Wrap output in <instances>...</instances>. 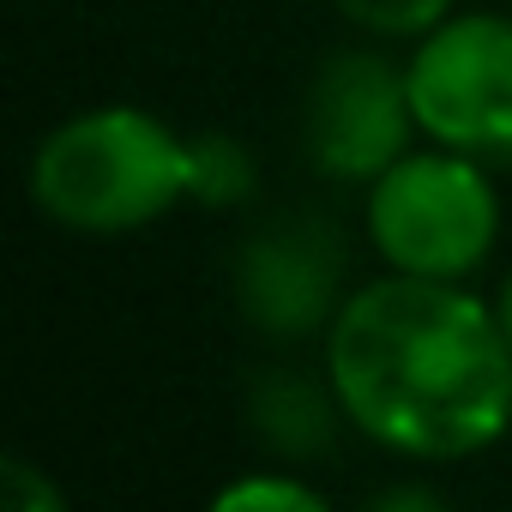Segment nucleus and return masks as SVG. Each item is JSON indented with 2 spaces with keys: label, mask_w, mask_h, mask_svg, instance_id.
Wrapping results in <instances>:
<instances>
[{
  "label": "nucleus",
  "mask_w": 512,
  "mask_h": 512,
  "mask_svg": "<svg viewBox=\"0 0 512 512\" xmlns=\"http://www.w3.org/2000/svg\"><path fill=\"white\" fill-rule=\"evenodd\" d=\"M338 410L398 458H470L512 428V338L500 308L452 278L386 272L326 320Z\"/></svg>",
  "instance_id": "obj_1"
},
{
  "label": "nucleus",
  "mask_w": 512,
  "mask_h": 512,
  "mask_svg": "<svg viewBox=\"0 0 512 512\" xmlns=\"http://www.w3.org/2000/svg\"><path fill=\"white\" fill-rule=\"evenodd\" d=\"M31 199L73 235H133L193 199V145L133 103L79 109L43 133Z\"/></svg>",
  "instance_id": "obj_2"
},
{
  "label": "nucleus",
  "mask_w": 512,
  "mask_h": 512,
  "mask_svg": "<svg viewBox=\"0 0 512 512\" xmlns=\"http://www.w3.org/2000/svg\"><path fill=\"white\" fill-rule=\"evenodd\" d=\"M500 235V193L488 163L464 151H404L386 175L368 181V241L380 260L410 278L464 284Z\"/></svg>",
  "instance_id": "obj_3"
},
{
  "label": "nucleus",
  "mask_w": 512,
  "mask_h": 512,
  "mask_svg": "<svg viewBox=\"0 0 512 512\" xmlns=\"http://www.w3.org/2000/svg\"><path fill=\"white\" fill-rule=\"evenodd\" d=\"M404 79L416 127L434 145L464 151L488 169H512V19L446 13L416 43Z\"/></svg>",
  "instance_id": "obj_4"
},
{
  "label": "nucleus",
  "mask_w": 512,
  "mask_h": 512,
  "mask_svg": "<svg viewBox=\"0 0 512 512\" xmlns=\"http://www.w3.org/2000/svg\"><path fill=\"white\" fill-rule=\"evenodd\" d=\"M416 109H410V79L386 67L380 55L344 49L320 67L308 91V157L332 181H374L386 175L404 145H410Z\"/></svg>",
  "instance_id": "obj_5"
},
{
  "label": "nucleus",
  "mask_w": 512,
  "mask_h": 512,
  "mask_svg": "<svg viewBox=\"0 0 512 512\" xmlns=\"http://www.w3.org/2000/svg\"><path fill=\"white\" fill-rule=\"evenodd\" d=\"M332 272H338V253L314 229L260 235L241 253V302H247L253 326H266L278 338H302L338 314L332 308Z\"/></svg>",
  "instance_id": "obj_6"
},
{
  "label": "nucleus",
  "mask_w": 512,
  "mask_h": 512,
  "mask_svg": "<svg viewBox=\"0 0 512 512\" xmlns=\"http://www.w3.org/2000/svg\"><path fill=\"white\" fill-rule=\"evenodd\" d=\"M247 193H253V157H247L235 139H223V133L193 139V199H205V205H235V199H247Z\"/></svg>",
  "instance_id": "obj_7"
},
{
  "label": "nucleus",
  "mask_w": 512,
  "mask_h": 512,
  "mask_svg": "<svg viewBox=\"0 0 512 512\" xmlns=\"http://www.w3.org/2000/svg\"><path fill=\"white\" fill-rule=\"evenodd\" d=\"M332 7L374 37H428L452 13V0H332Z\"/></svg>",
  "instance_id": "obj_8"
},
{
  "label": "nucleus",
  "mask_w": 512,
  "mask_h": 512,
  "mask_svg": "<svg viewBox=\"0 0 512 512\" xmlns=\"http://www.w3.org/2000/svg\"><path fill=\"white\" fill-rule=\"evenodd\" d=\"M211 506H217V512H260V506H278V512H320L326 494L308 488V482H296V476H241V482H229Z\"/></svg>",
  "instance_id": "obj_9"
},
{
  "label": "nucleus",
  "mask_w": 512,
  "mask_h": 512,
  "mask_svg": "<svg viewBox=\"0 0 512 512\" xmlns=\"http://www.w3.org/2000/svg\"><path fill=\"white\" fill-rule=\"evenodd\" d=\"M0 494H7L13 506H37V512L61 506V488L55 482H37L25 458H7V470H0Z\"/></svg>",
  "instance_id": "obj_10"
},
{
  "label": "nucleus",
  "mask_w": 512,
  "mask_h": 512,
  "mask_svg": "<svg viewBox=\"0 0 512 512\" xmlns=\"http://www.w3.org/2000/svg\"><path fill=\"white\" fill-rule=\"evenodd\" d=\"M380 506H440V494H428V488H392V494H380Z\"/></svg>",
  "instance_id": "obj_11"
},
{
  "label": "nucleus",
  "mask_w": 512,
  "mask_h": 512,
  "mask_svg": "<svg viewBox=\"0 0 512 512\" xmlns=\"http://www.w3.org/2000/svg\"><path fill=\"white\" fill-rule=\"evenodd\" d=\"M494 308H500V326H506V338H512V272L500 278V296H494Z\"/></svg>",
  "instance_id": "obj_12"
}]
</instances>
